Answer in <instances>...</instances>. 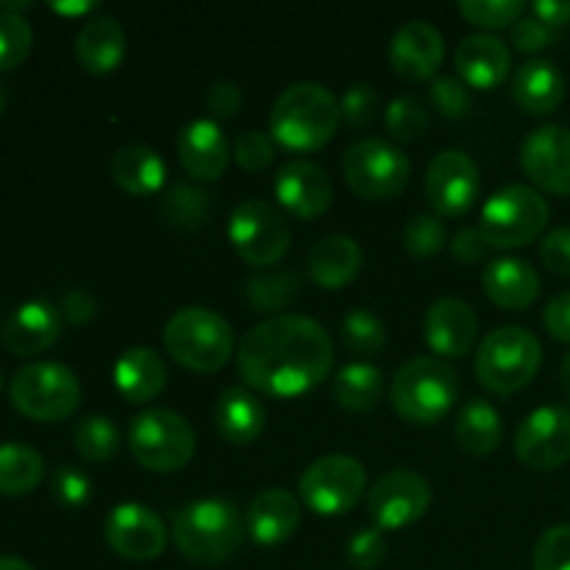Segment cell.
<instances>
[{
    "label": "cell",
    "instance_id": "obj_41",
    "mask_svg": "<svg viewBox=\"0 0 570 570\" xmlns=\"http://www.w3.org/2000/svg\"><path fill=\"white\" fill-rule=\"evenodd\" d=\"M462 17H465L471 26L479 28H510L527 14V3L523 0H462L456 6Z\"/></svg>",
    "mask_w": 570,
    "mask_h": 570
},
{
    "label": "cell",
    "instance_id": "obj_34",
    "mask_svg": "<svg viewBox=\"0 0 570 570\" xmlns=\"http://www.w3.org/2000/svg\"><path fill=\"white\" fill-rule=\"evenodd\" d=\"M334 401L348 412H367L382 401L384 376L376 365L367 362H351L334 376L332 384Z\"/></svg>",
    "mask_w": 570,
    "mask_h": 570
},
{
    "label": "cell",
    "instance_id": "obj_53",
    "mask_svg": "<svg viewBox=\"0 0 570 570\" xmlns=\"http://www.w3.org/2000/svg\"><path fill=\"white\" fill-rule=\"evenodd\" d=\"M59 312L65 321L81 326V323L92 321L95 312H98V304H95V295L87 293V289H70V293L65 295V301H61Z\"/></svg>",
    "mask_w": 570,
    "mask_h": 570
},
{
    "label": "cell",
    "instance_id": "obj_2",
    "mask_svg": "<svg viewBox=\"0 0 570 570\" xmlns=\"http://www.w3.org/2000/svg\"><path fill=\"white\" fill-rule=\"evenodd\" d=\"M340 100L317 81H298L284 89L271 109V137L293 154H312L337 134Z\"/></svg>",
    "mask_w": 570,
    "mask_h": 570
},
{
    "label": "cell",
    "instance_id": "obj_12",
    "mask_svg": "<svg viewBox=\"0 0 570 570\" xmlns=\"http://www.w3.org/2000/svg\"><path fill=\"white\" fill-rule=\"evenodd\" d=\"M367 488V473L360 460L328 454L312 462L298 482V495L315 515L337 518L360 504Z\"/></svg>",
    "mask_w": 570,
    "mask_h": 570
},
{
    "label": "cell",
    "instance_id": "obj_9",
    "mask_svg": "<svg viewBox=\"0 0 570 570\" xmlns=\"http://www.w3.org/2000/svg\"><path fill=\"white\" fill-rule=\"evenodd\" d=\"M128 449L142 468L154 473H176L195 454V432L173 410H145L128 426Z\"/></svg>",
    "mask_w": 570,
    "mask_h": 570
},
{
    "label": "cell",
    "instance_id": "obj_6",
    "mask_svg": "<svg viewBox=\"0 0 570 570\" xmlns=\"http://www.w3.org/2000/svg\"><path fill=\"white\" fill-rule=\"evenodd\" d=\"M543 365V345L529 328L501 326L476 351V379L495 395L521 393Z\"/></svg>",
    "mask_w": 570,
    "mask_h": 570
},
{
    "label": "cell",
    "instance_id": "obj_40",
    "mask_svg": "<svg viewBox=\"0 0 570 570\" xmlns=\"http://www.w3.org/2000/svg\"><path fill=\"white\" fill-rule=\"evenodd\" d=\"M384 126L399 142H415L429 128V111L415 95H401L384 111Z\"/></svg>",
    "mask_w": 570,
    "mask_h": 570
},
{
    "label": "cell",
    "instance_id": "obj_22",
    "mask_svg": "<svg viewBox=\"0 0 570 570\" xmlns=\"http://www.w3.org/2000/svg\"><path fill=\"white\" fill-rule=\"evenodd\" d=\"M454 59L468 89H495L510 76L512 50L493 33H471L460 42Z\"/></svg>",
    "mask_w": 570,
    "mask_h": 570
},
{
    "label": "cell",
    "instance_id": "obj_8",
    "mask_svg": "<svg viewBox=\"0 0 570 570\" xmlns=\"http://www.w3.org/2000/svg\"><path fill=\"white\" fill-rule=\"evenodd\" d=\"M9 401L31 421H65L81 406V382L59 362H31L11 376Z\"/></svg>",
    "mask_w": 570,
    "mask_h": 570
},
{
    "label": "cell",
    "instance_id": "obj_3",
    "mask_svg": "<svg viewBox=\"0 0 570 570\" xmlns=\"http://www.w3.org/2000/svg\"><path fill=\"white\" fill-rule=\"evenodd\" d=\"M245 518L232 501L200 499L173 515L176 549L198 566H223L245 540Z\"/></svg>",
    "mask_w": 570,
    "mask_h": 570
},
{
    "label": "cell",
    "instance_id": "obj_31",
    "mask_svg": "<svg viewBox=\"0 0 570 570\" xmlns=\"http://www.w3.org/2000/svg\"><path fill=\"white\" fill-rule=\"evenodd\" d=\"M109 173L117 187L128 195H154L165 187L167 167L159 150L148 145H126L109 161Z\"/></svg>",
    "mask_w": 570,
    "mask_h": 570
},
{
    "label": "cell",
    "instance_id": "obj_14",
    "mask_svg": "<svg viewBox=\"0 0 570 570\" xmlns=\"http://www.w3.org/2000/svg\"><path fill=\"white\" fill-rule=\"evenodd\" d=\"M482 193V173L465 150H440L426 170V200L440 217H462Z\"/></svg>",
    "mask_w": 570,
    "mask_h": 570
},
{
    "label": "cell",
    "instance_id": "obj_55",
    "mask_svg": "<svg viewBox=\"0 0 570 570\" xmlns=\"http://www.w3.org/2000/svg\"><path fill=\"white\" fill-rule=\"evenodd\" d=\"M532 17H538L554 31L566 28L570 26V0H538V3H532Z\"/></svg>",
    "mask_w": 570,
    "mask_h": 570
},
{
    "label": "cell",
    "instance_id": "obj_36",
    "mask_svg": "<svg viewBox=\"0 0 570 570\" xmlns=\"http://www.w3.org/2000/svg\"><path fill=\"white\" fill-rule=\"evenodd\" d=\"M72 445L87 462H106L120 451V429L111 417L87 415L72 429Z\"/></svg>",
    "mask_w": 570,
    "mask_h": 570
},
{
    "label": "cell",
    "instance_id": "obj_27",
    "mask_svg": "<svg viewBox=\"0 0 570 570\" xmlns=\"http://www.w3.org/2000/svg\"><path fill=\"white\" fill-rule=\"evenodd\" d=\"M362 271V250L356 239L343 237V234H328L312 245L306 256V273L312 284L321 289H343L360 276Z\"/></svg>",
    "mask_w": 570,
    "mask_h": 570
},
{
    "label": "cell",
    "instance_id": "obj_47",
    "mask_svg": "<svg viewBox=\"0 0 570 570\" xmlns=\"http://www.w3.org/2000/svg\"><path fill=\"white\" fill-rule=\"evenodd\" d=\"M382 98L373 87L367 83H354V87L345 89L343 100H340V115L348 122L351 128H365L376 120V111Z\"/></svg>",
    "mask_w": 570,
    "mask_h": 570
},
{
    "label": "cell",
    "instance_id": "obj_43",
    "mask_svg": "<svg viewBox=\"0 0 570 570\" xmlns=\"http://www.w3.org/2000/svg\"><path fill=\"white\" fill-rule=\"evenodd\" d=\"M50 493L65 510H81L92 499V482L83 471L72 465H59L50 479Z\"/></svg>",
    "mask_w": 570,
    "mask_h": 570
},
{
    "label": "cell",
    "instance_id": "obj_5",
    "mask_svg": "<svg viewBox=\"0 0 570 570\" xmlns=\"http://www.w3.org/2000/svg\"><path fill=\"white\" fill-rule=\"evenodd\" d=\"M234 328L206 306H187L165 326V348L173 360L193 373L220 371L234 354Z\"/></svg>",
    "mask_w": 570,
    "mask_h": 570
},
{
    "label": "cell",
    "instance_id": "obj_58",
    "mask_svg": "<svg viewBox=\"0 0 570 570\" xmlns=\"http://www.w3.org/2000/svg\"><path fill=\"white\" fill-rule=\"evenodd\" d=\"M560 382H562V393H566V399L570 401V354L566 356V360H562Z\"/></svg>",
    "mask_w": 570,
    "mask_h": 570
},
{
    "label": "cell",
    "instance_id": "obj_39",
    "mask_svg": "<svg viewBox=\"0 0 570 570\" xmlns=\"http://www.w3.org/2000/svg\"><path fill=\"white\" fill-rule=\"evenodd\" d=\"M33 28L17 11H0V72H9L28 59Z\"/></svg>",
    "mask_w": 570,
    "mask_h": 570
},
{
    "label": "cell",
    "instance_id": "obj_37",
    "mask_svg": "<svg viewBox=\"0 0 570 570\" xmlns=\"http://www.w3.org/2000/svg\"><path fill=\"white\" fill-rule=\"evenodd\" d=\"M212 200L195 184H176L161 198V217L176 228H200L209 220Z\"/></svg>",
    "mask_w": 570,
    "mask_h": 570
},
{
    "label": "cell",
    "instance_id": "obj_7",
    "mask_svg": "<svg viewBox=\"0 0 570 570\" xmlns=\"http://www.w3.org/2000/svg\"><path fill=\"white\" fill-rule=\"evenodd\" d=\"M549 226V204L538 189L510 184L490 195L482 209L479 232L490 248L512 250L534 243Z\"/></svg>",
    "mask_w": 570,
    "mask_h": 570
},
{
    "label": "cell",
    "instance_id": "obj_24",
    "mask_svg": "<svg viewBox=\"0 0 570 570\" xmlns=\"http://www.w3.org/2000/svg\"><path fill=\"white\" fill-rule=\"evenodd\" d=\"M301 501L282 488L256 495L245 510V532L259 546H282L298 532Z\"/></svg>",
    "mask_w": 570,
    "mask_h": 570
},
{
    "label": "cell",
    "instance_id": "obj_15",
    "mask_svg": "<svg viewBox=\"0 0 570 570\" xmlns=\"http://www.w3.org/2000/svg\"><path fill=\"white\" fill-rule=\"evenodd\" d=\"M515 454L532 471H557L570 460V410L540 406L515 432Z\"/></svg>",
    "mask_w": 570,
    "mask_h": 570
},
{
    "label": "cell",
    "instance_id": "obj_13",
    "mask_svg": "<svg viewBox=\"0 0 570 570\" xmlns=\"http://www.w3.org/2000/svg\"><path fill=\"white\" fill-rule=\"evenodd\" d=\"M432 504V484L415 471H390L367 490V515L376 529H406L421 521Z\"/></svg>",
    "mask_w": 570,
    "mask_h": 570
},
{
    "label": "cell",
    "instance_id": "obj_26",
    "mask_svg": "<svg viewBox=\"0 0 570 570\" xmlns=\"http://www.w3.org/2000/svg\"><path fill=\"white\" fill-rule=\"evenodd\" d=\"M512 100L527 115H551L566 100V78L549 59L523 61L512 78Z\"/></svg>",
    "mask_w": 570,
    "mask_h": 570
},
{
    "label": "cell",
    "instance_id": "obj_42",
    "mask_svg": "<svg viewBox=\"0 0 570 570\" xmlns=\"http://www.w3.org/2000/svg\"><path fill=\"white\" fill-rule=\"evenodd\" d=\"M401 243H404L406 254L415 256V259H429V256H438L440 250L449 243V232H445L443 220L434 215H417L406 223L404 234H401Z\"/></svg>",
    "mask_w": 570,
    "mask_h": 570
},
{
    "label": "cell",
    "instance_id": "obj_19",
    "mask_svg": "<svg viewBox=\"0 0 570 570\" xmlns=\"http://www.w3.org/2000/svg\"><path fill=\"white\" fill-rule=\"evenodd\" d=\"M445 59V39L432 22L412 20L390 42V67L404 81H429Z\"/></svg>",
    "mask_w": 570,
    "mask_h": 570
},
{
    "label": "cell",
    "instance_id": "obj_30",
    "mask_svg": "<svg viewBox=\"0 0 570 570\" xmlns=\"http://www.w3.org/2000/svg\"><path fill=\"white\" fill-rule=\"evenodd\" d=\"M117 393L131 404H148L159 399L167 384V365L154 348H128L115 365Z\"/></svg>",
    "mask_w": 570,
    "mask_h": 570
},
{
    "label": "cell",
    "instance_id": "obj_16",
    "mask_svg": "<svg viewBox=\"0 0 570 570\" xmlns=\"http://www.w3.org/2000/svg\"><path fill=\"white\" fill-rule=\"evenodd\" d=\"M109 549L131 562L159 560L167 549V529L154 510L142 504H120L104 523Z\"/></svg>",
    "mask_w": 570,
    "mask_h": 570
},
{
    "label": "cell",
    "instance_id": "obj_23",
    "mask_svg": "<svg viewBox=\"0 0 570 570\" xmlns=\"http://www.w3.org/2000/svg\"><path fill=\"white\" fill-rule=\"evenodd\" d=\"M61 312L50 301H26L9 315L3 343L17 356H37L48 351L61 334Z\"/></svg>",
    "mask_w": 570,
    "mask_h": 570
},
{
    "label": "cell",
    "instance_id": "obj_51",
    "mask_svg": "<svg viewBox=\"0 0 570 570\" xmlns=\"http://www.w3.org/2000/svg\"><path fill=\"white\" fill-rule=\"evenodd\" d=\"M243 106V89L234 81H217L212 83L206 92V109L215 117H234Z\"/></svg>",
    "mask_w": 570,
    "mask_h": 570
},
{
    "label": "cell",
    "instance_id": "obj_4",
    "mask_svg": "<svg viewBox=\"0 0 570 570\" xmlns=\"http://www.w3.org/2000/svg\"><path fill=\"white\" fill-rule=\"evenodd\" d=\"M460 399V373L438 356H415L395 373L390 401L393 410L415 426H434Z\"/></svg>",
    "mask_w": 570,
    "mask_h": 570
},
{
    "label": "cell",
    "instance_id": "obj_25",
    "mask_svg": "<svg viewBox=\"0 0 570 570\" xmlns=\"http://www.w3.org/2000/svg\"><path fill=\"white\" fill-rule=\"evenodd\" d=\"M484 295L510 312L529 309L540 295V276L527 259H495L482 273Z\"/></svg>",
    "mask_w": 570,
    "mask_h": 570
},
{
    "label": "cell",
    "instance_id": "obj_35",
    "mask_svg": "<svg viewBox=\"0 0 570 570\" xmlns=\"http://www.w3.org/2000/svg\"><path fill=\"white\" fill-rule=\"evenodd\" d=\"M301 278L295 271H276V273H259L245 284V301L259 315H271V312H282L298 298Z\"/></svg>",
    "mask_w": 570,
    "mask_h": 570
},
{
    "label": "cell",
    "instance_id": "obj_48",
    "mask_svg": "<svg viewBox=\"0 0 570 570\" xmlns=\"http://www.w3.org/2000/svg\"><path fill=\"white\" fill-rule=\"evenodd\" d=\"M348 562L356 570H376L387 557V540H384L382 529H362L348 540V551H345Z\"/></svg>",
    "mask_w": 570,
    "mask_h": 570
},
{
    "label": "cell",
    "instance_id": "obj_49",
    "mask_svg": "<svg viewBox=\"0 0 570 570\" xmlns=\"http://www.w3.org/2000/svg\"><path fill=\"white\" fill-rule=\"evenodd\" d=\"M557 42V31L546 22H540L538 17H521V20L512 26V45H515L521 53H540V50L551 48Z\"/></svg>",
    "mask_w": 570,
    "mask_h": 570
},
{
    "label": "cell",
    "instance_id": "obj_56",
    "mask_svg": "<svg viewBox=\"0 0 570 570\" xmlns=\"http://www.w3.org/2000/svg\"><path fill=\"white\" fill-rule=\"evenodd\" d=\"M50 9L59 11V14H89V11L98 9V3H50Z\"/></svg>",
    "mask_w": 570,
    "mask_h": 570
},
{
    "label": "cell",
    "instance_id": "obj_57",
    "mask_svg": "<svg viewBox=\"0 0 570 570\" xmlns=\"http://www.w3.org/2000/svg\"><path fill=\"white\" fill-rule=\"evenodd\" d=\"M0 570H37V568H33L31 562L20 560V557L3 554V557H0Z\"/></svg>",
    "mask_w": 570,
    "mask_h": 570
},
{
    "label": "cell",
    "instance_id": "obj_17",
    "mask_svg": "<svg viewBox=\"0 0 570 570\" xmlns=\"http://www.w3.org/2000/svg\"><path fill=\"white\" fill-rule=\"evenodd\" d=\"M521 167L534 187L551 195H570V131L562 126H543L527 137L521 148Z\"/></svg>",
    "mask_w": 570,
    "mask_h": 570
},
{
    "label": "cell",
    "instance_id": "obj_21",
    "mask_svg": "<svg viewBox=\"0 0 570 570\" xmlns=\"http://www.w3.org/2000/svg\"><path fill=\"white\" fill-rule=\"evenodd\" d=\"M176 150L184 170L198 181H217L234 156L228 150L226 134L215 120H193L184 126L176 139Z\"/></svg>",
    "mask_w": 570,
    "mask_h": 570
},
{
    "label": "cell",
    "instance_id": "obj_44",
    "mask_svg": "<svg viewBox=\"0 0 570 570\" xmlns=\"http://www.w3.org/2000/svg\"><path fill=\"white\" fill-rule=\"evenodd\" d=\"M534 570H570V523H560L540 534L532 554Z\"/></svg>",
    "mask_w": 570,
    "mask_h": 570
},
{
    "label": "cell",
    "instance_id": "obj_52",
    "mask_svg": "<svg viewBox=\"0 0 570 570\" xmlns=\"http://www.w3.org/2000/svg\"><path fill=\"white\" fill-rule=\"evenodd\" d=\"M543 323L557 343H570V293H560L546 304Z\"/></svg>",
    "mask_w": 570,
    "mask_h": 570
},
{
    "label": "cell",
    "instance_id": "obj_29",
    "mask_svg": "<svg viewBox=\"0 0 570 570\" xmlns=\"http://www.w3.org/2000/svg\"><path fill=\"white\" fill-rule=\"evenodd\" d=\"M76 59L92 76H109L126 59V31L115 17H95L78 31Z\"/></svg>",
    "mask_w": 570,
    "mask_h": 570
},
{
    "label": "cell",
    "instance_id": "obj_38",
    "mask_svg": "<svg viewBox=\"0 0 570 570\" xmlns=\"http://www.w3.org/2000/svg\"><path fill=\"white\" fill-rule=\"evenodd\" d=\"M343 343L354 356H379L387 345V326L371 309H351L343 317Z\"/></svg>",
    "mask_w": 570,
    "mask_h": 570
},
{
    "label": "cell",
    "instance_id": "obj_54",
    "mask_svg": "<svg viewBox=\"0 0 570 570\" xmlns=\"http://www.w3.org/2000/svg\"><path fill=\"white\" fill-rule=\"evenodd\" d=\"M490 245L484 243L482 232L479 228H460L454 237V243H451V254L456 256L460 262H465V265H473V262H479L484 256V250H488Z\"/></svg>",
    "mask_w": 570,
    "mask_h": 570
},
{
    "label": "cell",
    "instance_id": "obj_46",
    "mask_svg": "<svg viewBox=\"0 0 570 570\" xmlns=\"http://www.w3.org/2000/svg\"><path fill=\"white\" fill-rule=\"evenodd\" d=\"M432 104L434 109H438L443 117H449V120H462V117L471 115L473 109L471 89H468L462 81H456V78H449V76L434 78Z\"/></svg>",
    "mask_w": 570,
    "mask_h": 570
},
{
    "label": "cell",
    "instance_id": "obj_28",
    "mask_svg": "<svg viewBox=\"0 0 570 570\" xmlns=\"http://www.w3.org/2000/svg\"><path fill=\"white\" fill-rule=\"evenodd\" d=\"M215 423L226 443L250 445L265 434L267 410L259 401V395H254L250 390L228 387L217 399Z\"/></svg>",
    "mask_w": 570,
    "mask_h": 570
},
{
    "label": "cell",
    "instance_id": "obj_50",
    "mask_svg": "<svg viewBox=\"0 0 570 570\" xmlns=\"http://www.w3.org/2000/svg\"><path fill=\"white\" fill-rule=\"evenodd\" d=\"M540 259L551 273L570 278V228H554L546 234L540 245Z\"/></svg>",
    "mask_w": 570,
    "mask_h": 570
},
{
    "label": "cell",
    "instance_id": "obj_32",
    "mask_svg": "<svg viewBox=\"0 0 570 570\" xmlns=\"http://www.w3.org/2000/svg\"><path fill=\"white\" fill-rule=\"evenodd\" d=\"M454 434L462 451L473 456H488L501 445L504 426H501V415L490 401L471 399L456 415Z\"/></svg>",
    "mask_w": 570,
    "mask_h": 570
},
{
    "label": "cell",
    "instance_id": "obj_11",
    "mask_svg": "<svg viewBox=\"0 0 570 570\" xmlns=\"http://www.w3.org/2000/svg\"><path fill=\"white\" fill-rule=\"evenodd\" d=\"M228 239L239 259L265 271V267H276L287 256L293 234H289L287 217L276 206L248 198L234 206L232 220H228Z\"/></svg>",
    "mask_w": 570,
    "mask_h": 570
},
{
    "label": "cell",
    "instance_id": "obj_18",
    "mask_svg": "<svg viewBox=\"0 0 570 570\" xmlns=\"http://www.w3.org/2000/svg\"><path fill=\"white\" fill-rule=\"evenodd\" d=\"M278 204L295 217H321L334 204V184L321 165L309 159H293L276 176Z\"/></svg>",
    "mask_w": 570,
    "mask_h": 570
},
{
    "label": "cell",
    "instance_id": "obj_20",
    "mask_svg": "<svg viewBox=\"0 0 570 570\" xmlns=\"http://www.w3.org/2000/svg\"><path fill=\"white\" fill-rule=\"evenodd\" d=\"M423 334L438 356L462 360L473 351L479 337V321L471 306L460 298H440L423 315Z\"/></svg>",
    "mask_w": 570,
    "mask_h": 570
},
{
    "label": "cell",
    "instance_id": "obj_45",
    "mask_svg": "<svg viewBox=\"0 0 570 570\" xmlns=\"http://www.w3.org/2000/svg\"><path fill=\"white\" fill-rule=\"evenodd\" d=\"M234 159L243 170L248 173H262L265 167H271V161L276 159V139L265 131H245L239 134L237 145H234Z\"/></svg>",
    "mask_w": 570,
    "mask_h": 570
},
{
    "label": "cell",
    "instance_id": "obj_10",
    "mask_svg": "<svg viewBox=\"0 0 570 570\" xmlns=\"http://www.w3.org/2000/svg\"><path fill=\"white\" fill-rule=\"evenodd\" d=\"M345 184L365 200H387L404 193L412 178V161L387 139H360L343 156Z\"/></svg>",
    "mask_w": 570,
    "mask_h": 570
},
{
    "label": "cell",
    "instance_id": "obj_1",
    "mask_svg": "<svg viewBox=\"0 0 570 570\" xmlns=\"http://www.w3.org/2000/svg\"><path fill=\"white\" fill-rule=\"evenodd\" d=\"M334 365L332 334L304 315H273L250 328L237 354L245 384L273 399H295L323 384Z\"/></svg>",
    "mask_w": 570,
    "mask_h": 570
},
{
    "label": "cell",
    "instance_id": "obj_33",
    "mask_svg": "<svg viewBox=\"0 0 570 570\" xmlns=\"http://www.w3.org/2000/svg\"><path fill=\"white\" fill-rule=\"evenodd\" d=\"M45 476V460L26 443H0V495L20 499L33 493Z\"/></svg>",
    "mask_w": 570,
    "mask_h": 570
},
{
    "label": "cell",
    "instance_id": "obj_59",
    "mask_svg": "<svg viewBox=\"0 0 570 570\" xmlns=\"http://www.w3.org/2000/svg\"><path fill=\"white\" fill-rule=\"evenodd\" d=\"M3 109H6V89L3 83H0V115H3Z\"/></svg>",
    "mask_w": 570,
    "mask_h": 570
}]
</instances>
